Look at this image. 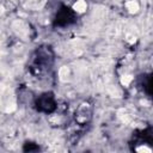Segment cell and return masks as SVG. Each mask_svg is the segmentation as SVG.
Instances as JSON below:
<instances>
[{"mask_svg": "<svg viewBox=\"0 0 153 153\" xmlns=\"http://www.w3.org/2000/svg\"><path fill=\"white\" fill-rule=\"evenodd\" d=\"M126 41H127L128 43H134V42L136 41V36H135V35H131V33H128V35L126 36Z\"/></svg>", "mask_w": 153, "mask_h": 153, "instance_id": "9c48e42d", "label": "cell"}, {"mask_svg": "<svg viewBox=\"0 0 153 153\" xmlns=\"http://www.w3.org/2000/svg\"><path fill=\"white\" fill-rule=\"evenodd\" d=\"M124 6H126V10L130 14H136L140 11V4L137 0H127Z\"/></svg>", "mask_w": 153, "mask_h": 153, "instance_id": "3957f363", "label": "cell"}, {"mask_svg": "<svg viewBox=\"0 0 153 153\" xmlns=\"http://www.w3.org/2000/svg\"><path fill=\"white\" fill-rule=\"evenodd\" d=\"M136 151L137 152H140V153H151L152 152V148H149V147H147V146H141V147H137L136 148Z\"/></svg>", "mask_w": 153, "mask_h": 153, "instance_id": "ba28073f", "label": "cell"}, {"mask_svg": "<svg viewBox=\"0 0 153 153\" xmlns=\"http://www.w3.org/2000/svg\"><path fill=\"white\" fill-rule=\"evenodd\" d=\"M90 116H91V106H90V104H87V103L80 104L78 110H76V112H75L76 122L80 123V124H84L85 122L88 121Z\"/></svg>", "mask_w": 153, "mask_h": 153, "instance_id": "7a4b0ae2", "label": "cell"}, {"mask_svg": "<svg viewBox=\"0 0 153 153\" xmlns=\"http://www.w3.org/2000/svg\"><path fill=\"white\" fill-rule=\"evenodd\" d=\"M117 114H118V118H120L124 124H129V123L131 122V116H130V114H128L124 109H121Z\"/></svg>", "mask_w": 153, "mask_h": 153, "instance_id": "52a82bcc", "label": "cell"}, {"mask_svg": "<svg viewBox=\"0 0 153 153\" xmlns=\"http://www.w3.org/2000/svg\"><path fill=\"white\" fill-rule=\"evenodd\" d=\"M12 30H13V32H14L18 37H20L22 39H27L29 36H30V27H29V25H27L24 20H22V19H17V20H14V22L12 23Z\"/></svg>", "mask_w": 153, "mask_h": 153, "instance_id": "6da1fadb", "label": "cell"}, {"mask_svg": "<svg viewBox=\"0 0 153 153\" xmlns=\"http://www.w3.org/2000/svg\"><path fill=\"white\" fill-rule=\"evenodd\" d=\"M5 12V8H4V6L2 5H0V17L2 16V13Z\"/></svg>", "mask_w": 153, "mask_h": 153, "instance_id": "30bf717a", "label": "cell"}, {"mask_svg": "<svg viewBox=\"0 0 153 153\" xmlns=\"http://www.w3.org/2000/svg\"><path fill=\"white\" fill-rule=\"evenodd\" d=\"M73 10L76 13L81 14V13L86 12V10H87V2L85 0H75V2L73 4Z\"/></svg>", "mask_w": 153, "mask_h": 153, "instance_id": "277c9868", "label": "cell"}, {"mask_svg": "<svg viewBox=\"0 0 153 153\" xmlns=\"http://www.w3.org/2000/svg\"><path fill=\"white\" fill-rule=\"evenodd\" d=\"M133 80H134L133 74H128V73L121 75V78H120V82H121V85H122L123 87H129L130 84L133 82Z\"/></svg>", "mask_w": 153, "mask_h": 153, "instance_id": "8992f818", "label": "cell"}, {"mask_svg": "<svg viewBox=\"0 0 153 153\" xmlns=\"http://www.w3.org/2000/svg\"><path fill=\"white\" fill-rule=\"evenodd\" d=\"M71 75H72V73H71V69H69L68 66H62V67L60 68V71H59V76H60V79H61L62 81L69 80Z\"/></svg>", "mask_w": 153, "mask_h": 153, "instance_id": "5b68a950", "label": "cell"}]
</instances>
